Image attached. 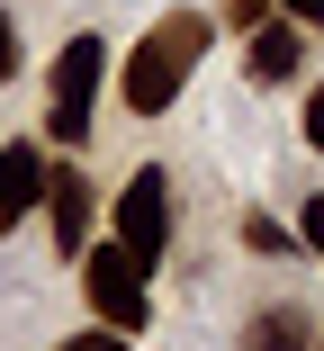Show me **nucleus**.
Instances as JSON below:
<instances>
[{"label": "nucleus", "instance_id": "4468645a", "mask_svg": "<svg viewBox=\"0 0 324 351\" xmlns=\"http://www.w3.org/2000/svg\"><path fill=\"white\" fill-rule=\"evenodd\" d=\"M225 19H234V27L252 36V27H262V19H271V0H225Z\"/></svg>", "mask_w": 324, "mask_h": 351}, {"label": "nucleus", "instance_id": "7ed1b4c3", "mask_svg": "<svg viewBox=\"0 0 324 351\" xmlns=\"http://www.w3.org/2000/svg\"><path fill=\"white\" fill-rule=\"evenodd\" d=\"M145 279H153V270L126 252L117 234H108L99 252H82V298H90V315H99V324H117V333H145V324H153Z\"/></svg>", "mask_w": 324, "mask_h": 351}, {"label": "nucleus", "instance_id": "0eeeda50", "mask_svg": "<svg viewBox=\"0 0 324 351\" xmlns=\"http://www.w3.org/2000/svg\"><path fill=\"white\" fill-rule=\"evenodd\" d=\"M297 63H306V27L297 19H262V27H252V54H243V73L252 82H297Z\"/></svg>", "mask_w": 324, "mask_h": 351}, {"label": "nucleus", "instance_id": "2eb2a0df", "mask_svg": "<svg viewBox=\"0 0 324 351\" xmlns=\"http://www.w3.org/2000/svg\"><path fill=\"white\" fill-rule=\"evenodd\" d=\"M271 10H288L297 27H324V0H271Z\"/></svg>", "mask_w": 324, "mask_h": 351}, {"label": "nucleus", "instance_id": "f257e3e1", "mask_svg": "<svg viewBox=\"0 0 324 351\" xmlns=\"http://www.w3.org/2000/svg\"><path fill=\"white\" fill-rule=\"evenodd\" d=\"M199 54H208V19H199V10L153 19V27H145V45L126 54V108H136V117H162V108L189 90Z\"/></svg>", "mask_w": 324, "mask_h": 351}, {"label": "nucleus", "instance_id": "9d476101", "mask_svg": "<svg viewBox=\"0 0 324 351\" xmlns=\"http://www.w3.org/2000/svg\"><path fill=\"white\" fill-rule=\"evenodd\" d=\"M54 351H136V342H126V333H117V324H90V333H63V342H54Z\"/></svg>", "mask_w": 324, "mask_h": 351}, {"label": "nucleus", "instance_id": "f03ea898", "mask_svg": "<svg viewBox=\"0 0 324 351\" xmlns=\"http://www.w3.org/2000/svg\"><path fill=\"white\" fill-rule=\"evenodd\" d=\"M99 73H108V36H99V27L63 36V54H54V108H45V135H54V145H90Z\"/></svg>", "mask_w": 324, "mask_h": 351}, {"label": "nucleus", "instance_id": "39448f33", "mask_svg": "<svg viewBox=\"0 0 324 351\" xmlns=\"http://www.w3.org/2000/svg\"><path fill=\"white\" fill-rule=\"evenodd\" d=\"M90 207H99V180L90 171H45V217H54V252L63 261L90 252Z\"/></svg>", "mask_w": 324, "mask_h": 351}, {"label": "nucleus", "instance_id": "f8f14e48", "mask_svg": "<svg viewBox=\"0 0 324 351\" xmlns=\"http://www.w3.org/2000/svg\"><path fill=\"white\" fill-rule=\"evenodd\" d=\"M297 135H306V145H315V154H324V82H315V90H306V108H297Z\"/></svg>", "mask_w": 324, "mask_h": 351}, {"label": "nucleus", "instance_id": "1a4fd4ad", "mask_svg": "<svg viewBox=\"0 0 324 351\" xmlns=\"http://www.w3.org/2000/svg\"><path fill=\"white\" fill-rule=\"evenodd\" d=\"M297 243L324 261V189H306V207H297Z\"/></svg>", "mask_w": 324, "mask_h": 351}, {"label": "nucleus", "instance_id": "20e7f679", "mask_svg": "<svg viewBox=\"0 0 324 351\" xmlns=\"http://www.w3.org/2000/svg\"><path fill=\"white\" fill-rule=\"evenodd\" d=\"M117 243L136 252L145 270H162V252H171V171L162 162H145L136 180L117 189Z\"/></svg>", "mask_w": 324, "mask_h": 351}, {"label": "nucleus", "instance_id": "6e6552de", "mask_svg": "<svg viewBox=\"0 0 324 351\" xmlns=\"http://www.w3.org/2000/svg\"><path fill=\"white\" fill-rule=\"evenodd\" d=\"M243 351H315V315L306 306H262L243 324Z\"/></svg>", "mask_w": 324, "mask_h": 351}, {"label": "nucleus", "instance_id": "ddd939ff", "mask_svg": "<svg viewBox=\"0 0 324 351\" xmlns=\"http://www.w3.org/2000/svg\"><path fill=\"white\" fill-rule=\"evenodd\" d=\"M243 243H252V252H288V234H279L271 217H243Z\"/></svg>", "mask_w": 324, "mask_h": 351}, {"label": "nucleus", "instance_id": "9b49d317", "mask_svg": "<svg viewBox=\"0 0 324 351\" xmlns=\"http://www.w3.org/2000/svg\"><path fill=\"white\" fill-rule=\"evenodd\" d=\"M18 73H27V54H18V19L0 10V82H18Z\"/></svg>", "mask_w": 324, "mask_h": 351}, {"label": "nucleus", "instance_id": "423d86ee", "mask_svg": "<svg viewBox=\"0 0 324 351\" xmlns=\"http://www.w3.org/2000/svg\"><path fill=\"white\" fill-rule=\"evenodd\" d=\"M45 198V145H0V234H18L27 226V207Z\"/></svg>", "mask_w": 324, "mask_h": 351}, {"label": "nucleus", "instance_id": "dca6fc26", "mask_svg": "<svg viewBox=\"0 0 324 351\" xmlns=\"http://www.w3.org/2000/svg\"><path fill=\"white\" fill-rule=\"evenodd\" d=\"M315 351H324V324H315Z\"/></svg>", "mask_w": 324, "mask_h": 351}]
</instances>
